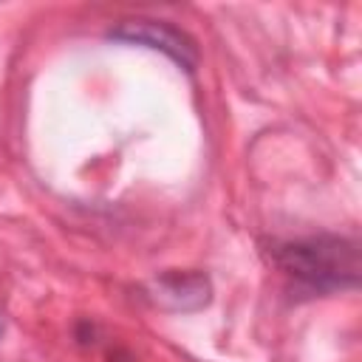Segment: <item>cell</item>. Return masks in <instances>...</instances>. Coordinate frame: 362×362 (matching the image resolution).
Masks as SVG:
<instances>
[{"mask_svg":"<svg viewBox=\"0 0 362 362\" xmlns=\"http://www.w3.org/2000/svg\"><path fill=\"white\" fill-rule=\"evenodd\" d=\"M266 257L303 294H331L359 283V243L354 238L311 235L272 240Z\"/></svg>","mask_w":362,"mask_h":362,"instance_id":"6da1fadb","label":"cell"},{"mask_svg":"<svg viewBox=\"0 0 362 362\" xmlns=\"http://www.w3.org/2000/svg\"><path fill=\"white\" fill-rule=\"evenodd\" d=\"M107 40L124 42V45H141L150 51H161L164 57H170L178 68H184L187 74H195L198 68V45L189 34H184L181 28H175L167 20H150V17H130L116 23L113 28H107L105 34Z\"/></svg>","mask_w":362,"mask_h":362,"instance_id":"7a4b0ae2","label":"cell"},{"mask_svg":"<svg viewBox=\"0 0 362 362\" xmlns=\"http://www.w3.org/2000/svg\"><path fill=\"white\" fill-rule=\"evenodd\" d=\"M147 294L164 311L189 314V311H201V308L209 305V300H212V283H209V277L204 272L170 269V272H161L158 277L150 280Z\"/></svg>","mask_w":362,"mask_h":362,"instance_id":"3957f363","label":"cell"}]
</instances>
